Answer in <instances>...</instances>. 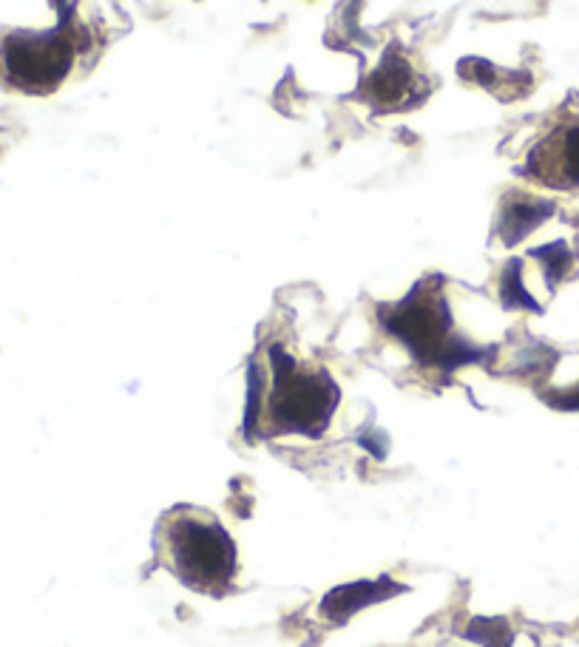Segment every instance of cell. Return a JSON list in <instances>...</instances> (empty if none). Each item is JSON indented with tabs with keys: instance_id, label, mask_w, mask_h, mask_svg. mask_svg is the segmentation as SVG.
<instances>
[{
	"instance_id": "4",
	"label": "cell",
	"mask_w": 579,
	"mask_h": 647,
	"mask_svg": "<svg viewBox=\"0 0 579 647\" xmlns=\"http://www.w3.org/2000/svg\"><path fill=\"white\" fill-rule=\"evenodd\" d=\"M531 168L542 182L557 188H579V123L566 125L534 150Z\"/></svg>"
},
{
	"instance_id": "5",
	"label": "cell",
	"mask_w": 579,
	"mask_h": 647,
	"mask_svg": "<svg viewBox=\"0 0 579 647\" xmlns=\"http://www.w3.org/2000/svg\"><path fill=\"white\" fill-rule=\"evenodd\" d=\"M384 582H359V585H344V588L332 591L324 602V614L332 616V619H344V616H350L352 611H359V608H364V605H370V602H375L378 596L384 599L386 594L401 591L397 585H392V588L384 591L381 588Z\"/></svg>"
},
{
	"instance_id": "3",
	"label": "cell",
	"mask_w": 579,
	"mask_h": 647,
	"mask_svg": "<svg viewBox=\"0 0 579 647\" xmlns=\"http://www.w3.org/2000/svg\"><path fill=\"white\" fill-rule=\"evenodd\" d=\"M72 63V49L65 40L58 38H20L7 40L0 52V69L7 72L12 85H20L27 92H43L65 77Z\"/></svg>"
},
{
	"instance_id": "2",
	"label": "cell",
	"mask_w": 579,
	"mask_h": 647,
	"mask_svg": "<svg viewBox=\"0 0 579 647\" xmlns=\"http://www.w3.org/2000/svg\"><path fill=\"white\" fill-rule=\"evenodd\" d=\"M339 398V389L332 386L327 375L313 373H296L293 364L290 369L276 373V395H273V413L287 429L316 431L327 424L332 406Z\"/></svg>"
},
{
	"instance_id": "1",
	"label": "cell",
	"mask_w": 579,
	"mask_h": 647,
	"mask_svg": "<svg viewBox=\"0 0 579 647\" xmlns=\"http://www.w3.org/2000/svg\"><path fill=\"white\" fill-rule=\"evenodd\" d=\"M170 554L179 576L188 585L203 591H214L216 585L228 582L236 568V551L230 536L221 525L203 516H176L168 534Z\"/></svg>"
}]
</instances>
